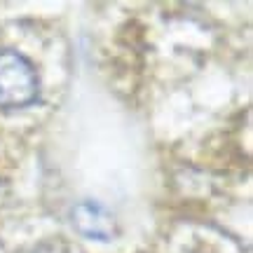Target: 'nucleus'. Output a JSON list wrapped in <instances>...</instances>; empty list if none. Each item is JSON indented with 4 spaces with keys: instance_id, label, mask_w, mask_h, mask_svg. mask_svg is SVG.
Wrapping results in <instances>:
<instances>
[{
    "instance_id": "nucleus-2",
    "label": "nucleus",
    "mask_w": 253,
    "mask_h": 253,
    "mask_svg": "<svg viewBox=\"0 0 253 253\" xmlns=\"http://www.w3.org/2000/svg\"><path fill=\"white\" fill-rule=\"evenodd\" d=\"M71 225L78 235L94 242H110L120 235L118 218L113 216V211L94 199H82L71 209Z\"/></svg>"
},
{
    "instance_id": "nucleus-3",
    "label": "nucleus",
    "mask_w": 253,
    "mask_h": 253,
    "mask_svg": "<svg viewBox=\"0 0 253 253\" xmlns=\"http://www.w3.org/2000/svg\"><path fill=\"white\" fill-rule=\"evenodd\" d=\"M24 253H80V249L66 239H47V242H40Z\"/></svg>"
},
{
    "instance_id": "nucleus-1",
    "label": "nucleus",
    "mask_w": 253,
    "mask_h": 253,
    "mask_svg": "<svg viewBox=\"0 0 253 253\" xmlns=\"http://www.w3.org/2000/svg\"><path fill=\"white\" fill-rule=\"evenodd\" d=\"M38 94L40 80L31 59L14 49L0 52V108H28L38 101Z\"/></svg>"
},
{
    "instance_id": "nucleus-4",
    "label": "nucleus",
    "mask_w": 253,
    "mask_h": 253,
    "mask_svg": "<svg viewBox=\"0 0 253 253\" xmlns=\"http://www.w3.org/2000/svg\"><path fill=\"white\" fill-rule=\"evenodd\" d=\"M192 253H209V251H204V249H195Z\"/></svg>"
}]
</instances>
